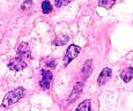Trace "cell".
I'll return each instance as SVG.
<instances>
[{
    "mask_svg": "<svg viewBox=\"0 0 133 111\" xmlns=\"http://www.w3.org/2000/svg\"><path fill=\"white\" fill-rule=\"evenodd\" d=\"M91 64H93L91 60H87L85 63V65H83V68H82V71H81V73L83 74L85 78H88L91 74V72H93V65H91Z\"/></svg>",
    "mask_w": 133,
    "mask_h": 111,
    "instance_id": "ba28073f",
    "label": "cell"
},
{
    "mask_svg": "<svg viewBox=\"0 0 133 111\" xmlns=\"http://www.w3.org/2000/svg\"><path fill=\"white\" fill-rule=\"evenodd\" d=\"M79 52H80V48H79L78 45L72 44L71 46H68L67 51H66V53H65V58H64V65H68V64L79 55Z\"/></svg>",
    "mask_w": 133,
    "mask_h": 111,
    "instance_id": "7a4b0ae2",
    "label": "cell"
},
{
    "mask_svg": "<svg viewBox=\"0 0 133 111\" xmlns=\"http://www.w3.org/2000/svg\"><path fill=\"white\" fill-rule=\"evenodd\" d=\"M25 67H27V63H25L24 59L21 58V57L14 59V60H12L11 63L8 64V68L12 69V71H22Z\"/></svg>",
    "mask_w": 133,
    "mask_h": 111,
    "instance_id": "3957f363",
    "label": "cell"
},
{
    "mask_svg": "<svg viewBox=\"0 0 133 111\" xmlns=\"http://www.w3.org/2000/svg\"><path fill=\"white\" fill-rule=\"evenodd\" d=\"M23 96H24V89L22 88V87H19V88L7 93V95L4 97V101H2V104H1L2 108L12 107L13 104H15L16 102H19Z\"/></svg>",
    "mask_w": 133,
    "mask_h": 111,
    "instance_id": "6da1fadb",
    "label": "cell"
},
{
    "mask_svg": "<svg viewBox=\"0 0 133 111\" xmlns=\"http://www.w3.org/2000/svg\"><path fill=\"white\" fill-rule=\"evenodd\" d=\"M75 111H90V101L89 100L83 101V102L80 103V105L76 108Z\"/></svg>",
    "mask_w": 133,
    "mask_h": 111,
    "instance_id": "30bf717a",
    "label": "cell"
},
{
    "mask_svg": "<svg viewBox=\"0 0 133 111\" xmlns=\"http://www.w3.org/2000/svg\"><path fill=\"white\" fill-rule=\"evenodd\" d=\"M72 0H56V6L57 7H64L66 5H68Z\"/></svg>",
    "mask_w": 133,
    "mask_h": 111,
    "instance_id": "4fadbf2b",
    "label": "cell"
},
{
    "mask_svg": "<svg viewBox=\"0 0 133 111\" xmlns=\"http://www.w3.org/2000/svg\"><path fill=\"white\" fill-rule=\"evenodd\" d=\"M51 81H52V73L49 71H45L43 69L42 71V80H41L39 84L43 89H49L50 88V84H51Z\"/></svg>",
    "mask_w": 133,
    "mask_h": 111,
    "instance_id": "277c9868",
    "label": "cell"
},
{
    "mask_svg": "<svg viewBox=\"0 0 133 111\" xmlns=\"http://www.w3.org/2000/svg\"><path fill=\"white\" fill-rule=\"evenodd\" d=\"M17 55L23 59H24V57H30V50H29V46H28L27 43L20 44L19 49H17Z\"/></svg>",
    "mask_w": 133,
    "mask_h": 111,
    "instance_id": "8992f818",
    "label": "cell"
},
{
    "mask_svg": "<svg viewBox=\"0 0 133 111\" xmlns=\"http://www.w3.org/2000/svg\"><path fill=\"white\" fill-rule=\"evenodd\" d=\"M111 74H112L111 68H109V67H105V68H104L103 71L101 72V74L98 75L97 83H98L99 86H102V84H104L105 82H108V80L111 78Z\"/></svg>",
    "mask_w": 133,
    "mask_h": 111,
    "instance_id": "5b68a950",
    "label": "cell"
},
{
    "mask_svg": "<svg viewBox=\"0 0 133 111\" xmlns=\"http://www.w3.org/2000/svg\"><path fill=\"white\" fill-rule=\"evenodd\" d=\"M115 4H116V0H99L98 1V6L105 9H110Z\"/></svg>",
    "mask_w": 133,
    "mask_h": 111,
    "instance_id": "9c48e42d",
    "label": "cell"
},
{
    "mask_svg": "<svg viewBox=\"0 0 133 111\" xmlns=\"http://www.w3.org/2000/svg\"><path fill=\"white\" fill-rule=\"evenodd\" d=\"M121 78L124 82H130L131 80L133 79V68L132 67H127L126 69H124V71L121 73Z\"/></svg>",
    "mask_w": 133,
    "mask_h": 111,
    "instance_id": "52a82bcc",
    "label": "cell"
},
{
    "mask_svg": "<svg viewBox=\"0 0 133 111\" xmlns=\"http://www.w3.org/2000/svg\"><path fill=\"white\" fill-rule=\"evenodd\" d=\"M42 11H43V13H50L51 11H52V7H51L50 2H49L48 0L42 4Z\"/></svg>",
    "mask_w": 133,
    "mask_h": 111,
    "instance_id": "7c38bea8",
    "label": "cell"
},
{
    "mask_svg": "<svg viewBox=\"0 0 133 111\" xmlns=\"http://www.w3.org/2000/svg\"><path fill=\"white\" fill-rule=\"evenodd\" d=\"M81 89H82V86H79V84H76L75 87H74V90H73V94H72V97H70V100H68V102L70 103H73V101L76 99V97L79 96V94H80Z\"/></svg>",
    "mask_w": 133,
    "mask_h": 111,
    "instance_id": "8fae6325",
    "label": "cell"
}]
</instances>
